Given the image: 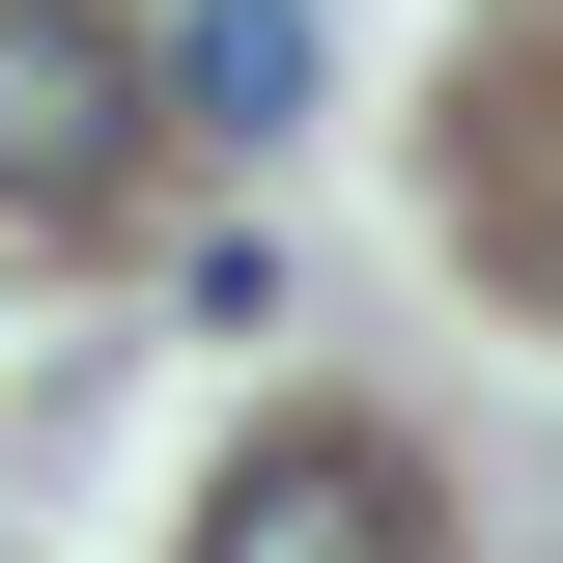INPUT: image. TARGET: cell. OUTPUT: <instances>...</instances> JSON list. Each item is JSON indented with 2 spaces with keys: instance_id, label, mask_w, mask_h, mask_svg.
<instances>
[{
  "instance_id": "cell-1",
  "label": "cell",
  "mask_w": 563,
  "mask_h": 563,
  "mask_svg": "<svg viewBox=\"0 0 563 563\" xmlns=\"http://www.w3.org/2000/svg\"><path fill=\"white\" fill-rule=\"evenodd\" d=\"M113 169H141V29L113 0H0V198L85 225Z\"/></svg>"
},
{
  "instance_id": "cell-2",
  "label": "cell",
  "mask_w": 563,
  "mask_h": 563,
  "mask_svg": "<svg viewBox=\"0 0 563 563\" xmlns=\"http://www.w3.org/2000/svg\"><path fill=\"white\" fill-rule=\"evenodd\" d=\"M198 563H422V479H395V451H339V422H282L254 479L198 507Z\"/></svg>"
},
{
  "instance_id": "cell-3",
  "label": "cell",
  "mask_w": 563,
  "mask_h": 563,
  "mask_svg": "<svg viewBox=\"0 0 563 563\" xmlns=\"http://www.w3.org/2000/svg\"><path fill=\"white\" fill-rule=\"evenodd\" d=\"M169 141H282L310 113V0H169V85H141Z\"/></svg>"
}]
</instances>
